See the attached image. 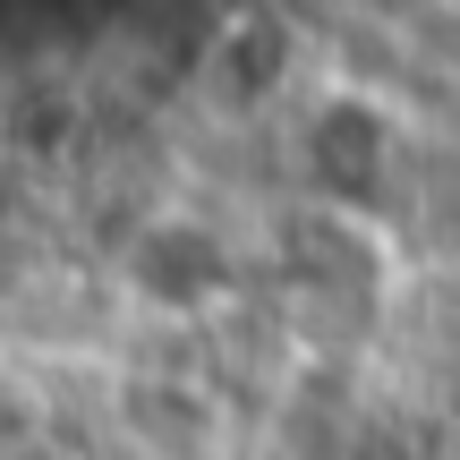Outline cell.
Returning a JSON list of instances; mask_svg holds the SVG:
<instances>
[{"mask_svg": "<svg viewBox=\"0 0 460 460\" xmlns=\"http://www.w3.org/2000/svg\"><path fill=\"white\" fill-rule=\"evenodd\" d=\"M307 163H315L324 188L367 197V188L384 180V119L367 111V102H332V111L315 119V137H307Z\"/></svg>", "mask_w": 460, "mask_h": 460, "instance_id": "obj_1", "label": "cell"}, {"mask_svg": "<svg viewBox=\"0 0 460 460\" xmlns=\"http://www.w3.org/2000/svg\"><path fill=\"white\" fill-rule=\"evenodd\" d=\"M137 273H146V290H163V298H205L222 281V256H214L205 230H154L146 256H137Z\"/></svg>", "mask_w": 460, "mask_h": 460, "instance_id": "obj_2", "label": "cell"}]
</instances>
